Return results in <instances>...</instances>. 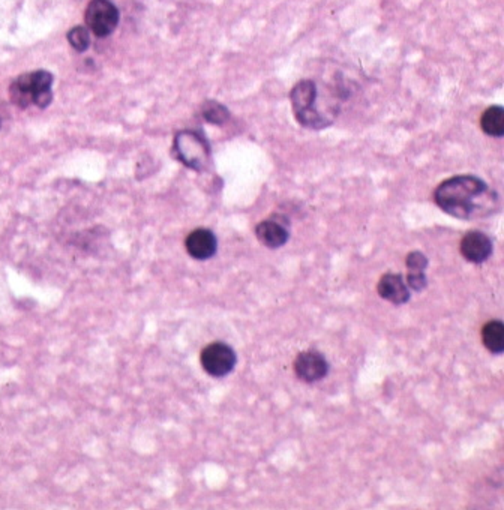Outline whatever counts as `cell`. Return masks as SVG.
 <instances>
[{"instance_id":"obj_1","label":"cell","mask_w":504,"mask_h":510,"mask_svg":"<svg viewBox=\"0 0 504 510\" xmlns=\"http://www.w3.org/2000/svg\"><path fill=\"white\" fill-rule=\"evenodd\" d=\"M436 204L458 219H476L491 215L498 206L495 191L476 176H455L441 182L434 191Z\"/></svg>"},{"instance_id":"obj_2","label":"cell","mask_w":504,"mask_h":510,"mask_svg":"<svg viewBox=\"0 0 504 510\" xmlns=\"http://www.w3.org/2000/svg\"><path fill=\"white\" fill-rule=\"evenodd\" d=\"M291 108L296 120L310 130H323L333 123L318 104V88L313 80H300L290 92Z\"/></svg>"},{"instance_id":"obj_3","label":"cell","mask_w":504,"mask_h":510,"mask_svg":"<svg viewBox=\"0 0 504 510\" xmlns=\"http://www.w3.org/2000/svg\"><path fill=\"white\" fill-rule=\"evenodd\" d=\"M174 150L179 161L195 170V172H203L210 162L209 145L199 132H179L174 138Z\"/></svg>"},{"instance_id":"obj_4","label":"cell","mask_w":504,"mask_h":510,"mask_svg":"<svg viewBox=\"0 0 504 510\" xmlns=\"http://www.w3.org/2000/svg\"><path fill=\"white\" fill-rule=\"evenodd\" d=\"M200 362L206 374L215 378H222L233 373L237 363V354L226 343H212L203 348Z\"/></svg>"},{"instance_id":"obj_5","label":"cell","mask_w":504,"mask_h":510,"mask_svg":"<svg viewBox=\"0 0 504 510\" xmlns=\"http://www.w3.org/2000/svg\"><path fill=\"white\" fill-rule=\"evenodd\" d=\"M86 23L96 36H108L117 27L119 11L110 0H92L86 9Z\"/></svg>"},{"instance_id":"obj_6","label":"cell","mask_w":504,"mask_h":510,"mask_svg":"<svg viewBox=\"0 0 504 510\" xmlns=\"http://www.w3.org/2000/svg\"><path fill=\"white\" fill-rule=\"evenodd\" d=\"M294 373L305 382H317L329 373V363L325 354L315 350L302 351L294 360Z\"/></svg>"},{"instance_id":"obj_7","label":"cell","mask_w":504,"mask_h":510,"mask_svg":"<svg viewBox=\"0 0 504 510\" xmlns=\"http://www.w3.org/2000/svg\"><path fill=\"white\" fill-rule=\"evenodd\" d=\"M459 249L467 261L482 264L493 255V240L482 231H470L462 237Z\"/></svg>"},{"instance_id":"obj_8","label":"cell","mask_w":504,"mask_h":510,"mask_svg":"<svg viewBox=\"0 0 504 510\" xmlns=\"http://www.w3.org/2000/svg\"><path fill=\"white\" fill-rule=\"evenodd\" d=\"M256 236L258 242L269 249H278L288 242V229L287 224L281 218H269L261 221L256 227Z\"/></svg>"},{"instance_id":"obj_9","label":"cell","mask_w":504,"mask_h":510,"mask_svg":"<svg viewBox=\"0 0 504 510\" xmlns=\"http://www.w3.org/2000/svg\"><path fill=\"white\" fill-rule=\"evenodd\" d=\"M185 246L192 259L204 261L212 259L216 254L218 239L214 234V231H210L207 229H197L189 233V236L187 237Z\"/></svg>"},{"instance_id":"obj_10","label":"cell","mask_w":504,"mask_h":510,"mask_svg":"<svg viewBox=\"0 0 504 510\" xmlns=\"http://www.w3.org/2000/svg\"><path fill=\"white\" fill-rule=\"evenodd\" d=\"M377 291L382 299L394 305H404L410 301L409 286L399 274L383 275L380 281H378Z\"/></svg>"},{"instance_id":"obj_11","label":"cell","mask_w":504,"mask_h":510,"mask_svg":"<svg viewBox=\"0 0 504 510\" xmlns=\"http://www.w3.org/2000/svg\"><path fill=\"white\" fill-rule=\"evenodd\" d=\"M482 341L486 350L493 354L504 351V324L500 320L488 321L482 329Z\"/></svg>"},{"instance_id":"obj_12","label":"cell","mask_w":504,"mask_h":510,"mask_svg":"<svg viewBox=\"0 0 504 510\" xmlns=\"http://www.w3.org/2000/svg\"><path fill=\"white\" fill-rule=\"evenodd\" d=\"M481 126L486 135L489 137H503L504 135V108L500 105H493L486 108L481 119Z\"/></svg>"},{"instance_id":"obj_13","label":"cell","mask_w":504,"mask_h":510,"mask_svg":"<svg viewBox=\"0 0 504 510\" xmlns=\"http://www.w3.org/2000/svg\"><path fill=\"white\" fill-rule=\"evenodd\" d=\"M203 118L212 125H224L229 120L230 113L227 107L216 101H206L203 105Z\"/></svg>"},{"instance_id":"obj_14","label":"cell","mask_w":504,"mask_h":510,"mask_svg":"<svg viewBox=\"0 0 504 510\" xmlns=\"http://www.w3.org/2000/svg\"><path fill=\"white\" fill-rule=\"evenodd\" d=\"M68 41L71 47L80 53L86 51L90 46V35L86 27L83 26H77L74 29H71L68 32Z\"/></svg>"},{"instance_id":"obj_15","label":"cell","mask_w":504,"mask_h":510,"mask_svg":"<svg viewBox=\"0 0 504 510\" xmlns=\"http://www.w3.org/2000/svg\"><path fill=\"white\" fill-rule=\"evenodd\" d=\"M405 264H407L409 272H425L428 267V259L424 252L413 251L405 259Z\"/></svg>"},{"instance_id":"obj_16","label":"cell","mask_w":504,"mask_h":510,"mask_svg":"<svg viewBox=\"0 0 504 510\" xmlns=\"http://www.w3.org/2000/svg\"><path fill=\"white\" fill-rule=\"evenodd\" d=\"M407 286L414 291H422L428 286V279L425 272H409L407 275Z\"/></svg>"},{"instance_id":"obj_17","label":"cell","mask_w":504,"mask_h":510,"mask_svg":"<svg viewBox=\"0 0 504 510\" xmlns=\"http://www.w3.org/2000/svg\"><path fill=\"white\" fill-rule=\"evenodd\" d=\"M0 123H2V119H0Z\"/></svg>"}]
</instances>
